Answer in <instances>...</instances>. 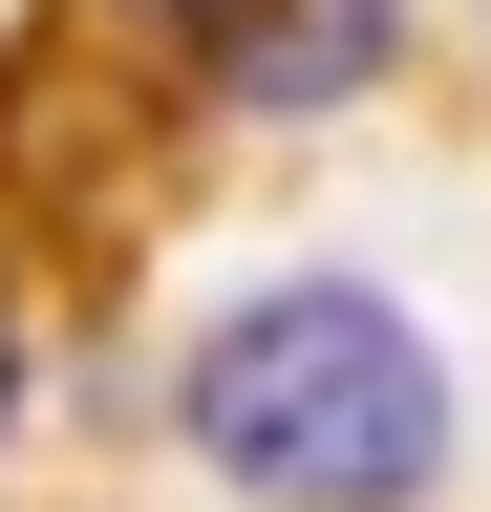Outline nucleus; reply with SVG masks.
Returning a JSON list of instances; mask_svg holds the SVG:
<instances>
[{
    "instance_id": "obj_1",
    "label": "nucleus",
    "mask_w": 491,
    "mask_h": 512,
    "mask_svg": "<svg viewBox=\"0 0 491 512\" xmlns=\"http://www.w3.org/2000/svg\"><path fill=\"white\" fill-rule=\"evenodd\" d=\"M193 448H214L235 491H278V512H406L427 470H449V384H427V342H406L385 299L299 278L257 320H214Z\"/></svg>"
},
{
    "instance_id": "obj_2",
    "label": "nucleus",
    "mask_w": 491,
    "mask_h": 512,
    "mask_svg": "<svg viewBox=\"0 0 491 512\" xmlns=\"http://www.w3.org/2000/svg\"><path fill=\"white\" fill-rule=\"evenodd\" d=\"M363 64H385V0H257V43H235V86H278V107H342Z\"/></svg>"
},
{
    "instance_id": "obj_3",
    "label": "nucleus",
    "mask_w": 491,
    "mask_h": 512,
    "mask_svg": "<svg viewBox=\"0 0 491 512\" xmlns=\"http://www.w3.org/2000/svg\"><path fill=\"white\" fill-rule=\"evenodd\" d=\"M0 363H22V342H0Z\"/></svg>"
}]
</instances>
